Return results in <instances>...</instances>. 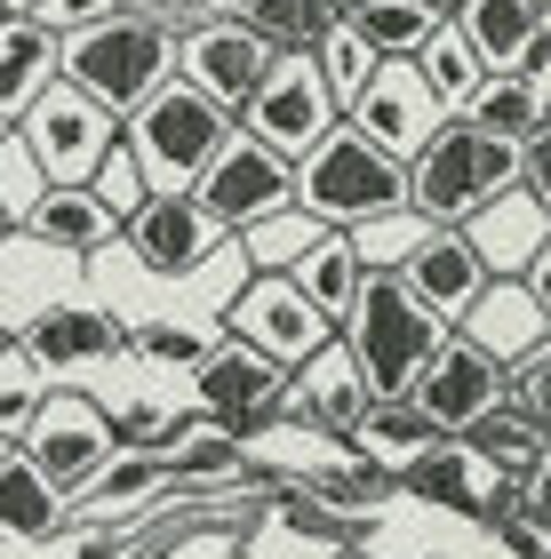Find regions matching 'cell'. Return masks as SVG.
<instances>
[{
    "instance_id": "obj_12",
    "label": "cell",
    "mask_w": 551,
    "mask_h": 559,
    "mask_svg": "<svg viewBox=\"0 0 551 559\" xmlns=\"http://www.w3.org/2000/svg\"><path fill=\"white\" fill-rule=\"evenodd\" d=\"M408 408L432 424L440 440H464L488 408H504V368H495L480 344H464L456 328H447V344L423 360V376L408 384Z\"/></svg>"
},
{
    "instance_id": "obj_18",
    "label": "cell",
    "mask_w": 551,
    "mask_h": 559,
    "mask_svg": "<svg viewBox=\"0 0 551 559\" xmlns=\"http://www.w3.org/2000/svg\"><path fill=\"white\" fill-rule=\"evenodd\" d=\"M456 336H464V344H480L488 360L512 376V368H528L536 352H543L551 328H543V312L528 304V288H519V280H488V288L471 296V312L456 320Z\"/></svg>"
},
{
    "instance_id": "obj_25",
    "label": "cell",
    "mask_w": 551,
    "mask_h": 559,
    "mask_svg": "<svg viewBox=\"0 0 551 559\" xmlns=\"http://www.w3.org/2000/svg\"><path fill=\"white\" fill-rule=\"evenodd\" d=\"M160 464H168V496H216V488H232V479H248V448L224 440L216 424L184 416V431L168 440Z\"/></svg>"
},
{
    "instance_id": "obj_37",
    "label": "cell",
    "mask_w": 551,
    "mask_h": 559,
    "mask_svg": "<svg viewBox=\"0 0 551 559\" xmlns=\"http://www.w3.org/2000/svg\"><path fill=\"white\" fill-rule=\"evenodd\" d=\"M208 344L216 336H200V328H184V320H153V328H136V352H144V360H153V368H200V360H208Z\"/></svg>"
},
{
    "instance_id": "obj_19",
    "label": "cell",
    "mask_w": 551,
    "mask_h": 559,
    "mask_svg": "<svg viewBox=\"0 0 551 559\" xmlns=\"http://www.w3.org/2000/svg\"><path fill=\"white\" fill-rule=\"evenodd\" d=\"M447 24H456V40L480 57L488 81H495V72H528L536 40H543V9H536V0H456Z\"/></svg>"
},
{
    "instance_id": "obj_53",
    "label": "cell",
    "mask_w": 551,
    "mask_h": 559,
    "mask_svg": "<svg viewBox=\"0 0 551 559\" xmlns=\"http://www.w3.org/2000/svg\"><path fill=\"white\" fill-rule=\"evenodd\" d=\"M0 344H9V328H0Z\"/></svg>"
},
{
    "instance_id": "obj_47",
    "label": "cell",
    "mask_w": 551,
    "mask_h": 559,
    "mask_svg": "<svg viewBox=\"0 0 551 559\" xmlns=\"http://www.w3.org/2000/svg\"><path fill=\"white\" fill-rule=\"evenodd\" d=\"M416 9H432V16H447V9H456V0H416Z\"/></svg>"
},
{
    "instance_id": "obj_56",
    "label": "cell",
    "mask_w": 551,
    "mask_h": 559,
    "mask_svg": "<svg viewBox=\"0 0 551 559\" xmlns=\"http://www.w3.org/2000/svg\"><path fill=\"white\" fill-rule=\"evenodd\" d=\"M0 24H9V16H0Z\"/></svg>"
},
{
    "instance_id": "obj_45",
    "label": "cell",
    "mask_w": 551,
    "mask_h": 559,
    "mask_svg": "<svg viewBox=\"0 0 551 559\" xmlns=\"http://www.w3.org/2000/svg\"><path fill=\"white\" fill-rule=\"evenodd\" d=\"M528 88H536V105L551 120V9H543V40H536V57H528Z\"/></svg>"
},
{
    "instance_id": "obj_17",
    "label": "cell",
    "mask_w": 551,
    "mask_h": 559,
    "mask_svg": "<svg viewBox=\"0 0 551 559\" xmlns=\"http://www.w3.org/2000/svg\"><path fill=\"white\" fill-rule=\"evenodd\" d=\"M392 280H399V288H408L432 320H447V328H456V320L471 312V296L488 288V272H480V257H471V240H464V233H423V240H416V257L399 264Z\"/></svg>"
},
{
    "instance_id": "obj_23",
    "label": "cell",
    "mask_w": 551,
    "mask_h": 559,
    "mask_svg": "<svg viewBox=\"0 0 551 559\" xmlns=\"http://www.w3.org/2000/svg\"><path fill=\"white\" fill-rule=\"evenodd\" d=\"M288 384H296V400H304V424H312V431H328V440H344V431L368 416V400H375V392H368V376L352 368V352H344V344L312 352V360L296 368Z\"/></svg>"
},
{
    "instance_id": "obj_2",
    "label": "cell",
    "mask_w": 551,
    "mask_h": 559,
    "mask_svg": "<svg viewBox=\"0 0 551 559\" xmlns=\"http://www.w3.org/2000/svg\"><path fill=\"white\" fill-rule=\"evenodd\" d=\"M57 81L81 88L96 112L129 120L144 96H160L177 81V33H160L153 16H112V24H96V33L57 40Z\"/></svg>"
},
{
    "instance_id": "obj_21",
    "label": "cell",
    "mask_w": 551,
    "mask_h": 559,
    "mask_svg": "<svg viewBox=\"0 0 551 559\" xmlns=\"http://www.w3.org/2000/svg\"><path fill=\"white\" fill-rule=\"evenodd\" d=\"M16 233H24V240H40V248H64V257H96V248H112V240H120V216H112L88 185H48Z\"/></svg>"
},
{
    "instance_id": "obj_50",
    "label": "cell",
    "mask_w": 551,
    "mask_h": 559,
    "mask_svg": "<svg viewBox=\"0 0 551 559\" xmlns=\"http://www.w3.org/2000/svg\"><path fill=\"white\" fill-rule=\"evenodd\" d=\"M224 9H232V16H240V9H248V0H224Z\"/></svg>"
},
{
    "instance_id": "obj_46",
    "label": "cell",
    "mask_w": 551,
    "mask_h": 559,
    "mask_svg": "<svg viewBox=\"0 0 551 559\" xmlns=\"http://www.w3.org/2000/svg\"><path fill=\"white\" fill-rule=\"evenodd\" d=\"M40 9V0H0V16H33Z\"/></svg>"
},
{
    "instance_id": "obj_11",
    "label": "cell",
    "mask_w": 551,
    "mask_h": 559,
    "mask_svg": "<svg viewBox=\"0 0 551 559\" xmlns=\"http://www.w3.org/2000/svg\"><path fill=\"white\" fill-rule=\"evenodd\" d=\"M399 496L440 503V512H464V520H488V527H504L512 512H528V488H512L471 440H440L432 455H416V464L399 472Z\"/></svg>"
},
{
    "instance_id": "obj_42",
    "label": "cell",
    "mask_w": 551,
    "mask_h": 559,
    "mask_svg": "<svg viewBox=\"0 0 551 559\" xmlns=\"http://www.w3.org/2000/svg\"><path fill=\"white\" fill-rule=\"evenodd\" d=\"M88 192H96V200H105V209H112L120 224H129V216L144 209V185H136V168H129V152H120V144L105 152V168H96V176H88Z\"/></svg>"
},
{
    "instance_id": "obj_27",
    "label": "cell",
    "mask_w": 551,
    "mask_h": 559,
    "mask_svg": "<svg viewBox=\"0 0 551 559\" xmlns=\"http://www.w3.org/2000/svg\"><path fill=\"white\" fill-rule=\"evenodd\" d=\"M288 280H296V296H304L328 328H344V312H352L360 288H368V272H360V257H352V240H344V233H320L304 257L288 264Z\"/></svg>"
},
{
    "instance_id": "obj_10",
    "label": "cell",
    "mask_w": 551,
    "mask_h": 559,
    "mask_svg": "<svg viewBox=\"0 0 551 559\" xmlns=\"http://www.w3.org/2000/svg\"><path fill=\"white\" fill-rule=\"evenodd\" d=\"M296 185H288V160H272L264 144H248L240 129L216 144V160L192 176V209L216 224V233H248V224H264L272 209H288Z\"/></svg>"
},
{
    "instance_id": "obj_16",
    "label": "cell",
    "mask_w": 551,
    "mask_h": 559,
    "mask_svg": "<svg viewBox=\"0 0 551 559\" xmlns=\"http://www.w3.org/2000/svg\"><path fill=\"white\" fill-rule=\"evenodd\" d=\"M120 240H129V257H136L144 272H160V280H192L200 264H208V248H216L224 233L192 209V192H153L129 224H120Z\"/></svg>"
},
{
    "instance_id": "obj_52",
    "label": "cell",
    "mask_w": 551,
    "mask_h": 559,
    "mask_svg": "<svg viewBox=\"0 0 551 559\" xmlns=\"http://www.w3.org/2000/svg\"><path fill=\"white\" fill-rule=\"evenodd\" d=\"M0 136H9V120H0Z\"/></svg>"
},
{
    "instance_id": "obj_43",
    "label": "cell",
    "mask_w": 551,
    "mask_h": 559,
    "mask_svg": "<svg viewBox=\"0 0 551 559\" xmlns=\"http://www.w3.org/2000/svg\"><path fill=\"white\" fill-rule=\"evenodd\" d=\"M184 431V416H168V408H129V416H112V440L120 448H153V455H168V440Z\"/></svg>"
},
{
    "instance_id": "obj_3",
    "label": "cell",
    "mask_w": 551,
    "mask_h": 559,
    "mask_svg": "<svg viewBox=\"0 0 551 559\" xmlns=\"http://www.w3.org/2000/svg\"><path fill=\"white\" fill-rule=\"evenodd\" d=\"M336 344L352 352V368L368 376L375 400H408V384L423 376V360L447 344V320H432L392 272H368V288H360L352 312H344Z\"/></svg>"
},
{
    "instance_id": "obj_54",
    "label": "cell",
    "mask_w": 551,
    "mask_h": 559,
    "mask_svg": "<svg viewBox=\"0 0 551 559\" xmlns=\"http://www.w3.org/2000/svg\"><path fill=\"white\" fill-rule=\"evenodd\" d=\"M536 9H551V0H536Z\"/></svg>"
},
{
    "instance_id": "obj_55",
    "label": "cell",
    "mask_w": 551,
    "mask_h": 559,
    "mask_svg": "<svg viewBox=\"0 0 551 559\" xmlns=\"http://www.w3.org/2000/svg\"><path fill=\"white\" fill-rule=\"evenodd\" d=\"M0 455H9V440H0Z\"/></svg>"
},
{
    "instance_id": "obj_44",
    "label": "cell",
    "mask_w": 551,
    "mask_h": 559,
    "mask_svg": "<svg viewBox=\"0 0 551 559\" xmlns=\"http://www.w3.org/2000/svg\"><path fill=\"white\" fill-rule=\"evenodd\" d=\"M519 288H528V304H536V312H543V328H551V240H543L536 257H528V272H519Z\"/></svg>"
},
{
    "instance_id": "obj_36",
    "label": "cell",
    "mask_w": 551,
    "mask_h": 559,
    "mask_svg": "<svg viewBox=\"0 0 551 559\" xmlns=\"http://www.w3.org/2000/svg\"><path fill=\"white\" fill-rule=\"evenodd\" d=\"M40 400H48V376L24 360L16 336H9V344H0V440H9V448L24 440V424H33Z\"/></svg>"
},
{
    "instance_id": "obj_15",
    "label": "cell",
    "mask_w": 551,
    "mask_h": 559,
    "mask_svg": "<svg viewBox=\"0 0 551 559\" xmlns=\"http://www.w3.org/2000/svg\"><path fill=\"white\" fill-rule=\"evenodd\" d=\"M16 352L40 376H88V368L120 360L129 336H120V320L105 312V304H40V312L16 328Z\"/></svg>"
},
{
    "instance_id": "obj_13",
    "label": "cell",
    "mask_w": 551,
    "mask_h": 559,
    "mask_svg": "<svg viewBox=\"0 0 551 559\" xmlns=\"http://www.w3.org/2000/svg\"><path fill=\"white\" fill-rule=\"evenodd\" d=\"M264 64H272V48L248 33L240 16H216V24H200V33L177 40V81H184L192 96H208L224 120H240V105H248L256 81H264Z\"/></svg>"
},
{
    "instance_id": "obj_49",
    "label": "cell",
    "mask_w": 551,
    "mask_h": 559,
    "mask_svg": "<svg viewBox=\"0 0 551 559\" xmlns=\"http://www.w3.org/2000/svg\"><path fill=\"white\" fill-rule=\"evenodd\" d=\"M336 559H375V551H336Z\"/></svg>"
},
{
    "instance_id": "obj_8",
    "label": "cell",
    "mask_w": 551,
    "mask_h": 559,
    "mask_svg": "<svg viewBox=\"0 0 551 559\" xmlns=\"http://www.w3.org/2000/svg\"><path fill=\"white\" fill-rule=\"evenodd\" d=\"M232 129H240L248 144H264L272 160L296 168L320 136L336 129V105H328V88H320V64H312V57H272L264 81H256V96L240 105Z\"/></svg>"
},
{
    "instance_id": "obj_32",
    "label": "cell",
    "mask_w": 551,
    "mask_h": 559,
    "mask_svg": "<svg viewBox=\"0 0 551 559\" xmlns=\"http://www.w3.org/2000/svg\"><path fill=\"white\" fill-rule=\"evenodd\" d=\"M312 64H320V88H328V105H336V120L344 112H352L360 105V88L375 81V64H384V57H375V48L352 33V24H328V33H320V48H312Z\"/></svg>"
},
{
    "instance_id": "obj_40",
    "label": "cell",
    "mask_w": 551,
    "mask_h": 559,
    "mask_svg": "<svg viewBox=\"0 0 551 559\" xmlns=\"http://www.w3.org/2000/svg\"><path fill=\"white\" fill-rule=\"evenodd\" d=\"M512 185L551 216V120H543L536 136H519V144H512Z\"/></svg>"
},
{
    "instance_id": "obj_51",
    "label": "cell",
    "mask_w": 551,
    "mask_h": 559,
    "mask_svg": "<svg viewBox=\"0 0 551 559\" xmlns=\"http://www.w3.org/2000/svg\"><path fill=\"white\" fill-rule=\"evenodd\" d=\"M0 233H9V216H0Z\"/></svg>"
},
{
    "instance_id": "obj_6",
    "label": "cell",
    "mask_w": 551,
    "mask_h": 559,
    "mask_svg": "<svg viewBox=\"0 0 551 559\" xmlns=\"http://www.w3.org/2000/svg\"><path fill=\"white\" fill-rule=\"evenodd\" d=\"M112 448H120V440H112V416L96 408L88 392H72V384H48V400L33 408V424H24V440H16V455H24V464H33L64 503L112 464Z\"/></svg>"
},
{
    "instance_id": "obj_30",
    "label": "cell",
    "mask_w": 551,
    "mask_h": 559,
    "mask_svg": "<svg viewBox=\"0 0 551 559\" xmlns=\"http://www.w3.org/2000/svg\"><path fill=\"white\" fill-rule=\"evenodd\" d=\"M408 64H416V81H423V88L440 96V112H447V120H456V112L471 105V88L488 81V72H480V57H471V48L456 40V24H447V16L432 24V40H423V48H416Z\"/></svg>"
},
{
    "instance_id": "obj_39",
    "label": "cell",
    "mask_w": 551,
    "mask_h": 559,
    "mask_svg": "<svg viewBox=\"0 0 551 559\" xmlns=\"http://www.w3.org/2000/svg\"><path fill=\"white\" fill-rule=\"evenodd\" d=\"M112 16H129L120 0H40L24 24H40L48 40H72V33H96V24H112Z\"/></svg>"
},
{
    "instance_id": "obj_14",
    "label": "cell",
    "mask_w": 551,
    "mask_h": 559,
    "mask_svg": "<svg viewBox=\"0 0 551 559\" xmlns=\"http://www.w3.org/2000/svg\"><path fill=\"white\" fill-rule=\"evenodd\" d=\"M344 120H352L368 144H384L392 160H416V152L440 136V120H447V112H440V96L416 81V64H408V57H392V64H375V81L360 88V105L344 112Z\"/></svg>"
},
{
    "instance_id": "obj_7",
    "label": "cell",
    "mask_w": 551,
    "mask_h": 559,
    "mask_svg": "<svg viewBox=\"0 0 551 559\" xmlns=\"http://www.w3.org/2000/svg\"><path fill=\"white\" fill-rule=\"evenodd\" d=\"M9 136L33 152L40 185H88V176L105 168V152L120 144V120H112V112H96L81 88L48 81L33 105L16 112V129H9Z\"/></svg>"
},
{
    "instance_id": "obj_33",
    "label": "cell",
    "mask_w": 551,
    "mask_h": 559,
    "mask_svg": "<svg viewBox=\"0 0 551 559\" xmlns=\"http://www.w3.org/2000/svg\"><path fill=\"white\" fill-rule=\"evenodd\" d=\"M344 24H352V33L375 48V57L392 64V57H416V48L432 40V24H440V16H432V9H416V0H360V9L344 16Z\"/></svg>"
},
{
    "instance_id": "obj_34",
    "label": "cell",
    "mask_w": 551,
    "mask_h": 559,
    "mask_svg": "<svg viewBox=\"0 0 551 559\" xmlns=\"http://www.w3.org/2000/svg\"><path fill=\"white\" fill-rule=\"evenodd\" d=\"M232 240H240L248 272H288V264H296V257H304V248L320 240V224H312V216L288 200V209H272L264 224H248V233H232Z\"/></svg>"
},
{
    "instance_id": "obj_4",
    "label": "cell",
    "mask_w": 551,
    "mask_h": 559,
    "mask_svg": "<svg viewBox=\"0 0 551 559\" xmlns=\"http://www.w3.org/2000/svg\"><path fill=\"white\" fill-rule=\"evenodd\" d=\"M224 136H232V120H224L208 96H192L184 81H168L160 96H144V105L120 120V152H129L144 200L153 192H192V176L216 160Z\"/></svg>"
},
{
    "instance_id": "obj_28",
    "label": "cell",
    "mask_w": 551,
    "mask_h": 559,
    "mask_svg": "<svg viewBox=\"0 0 551 559\" xmlns=\"http://www.w3.org/2000/svg\"><path fill=\"white\" fill-rule=\"evenodd\" d=\"M48 81H57V40H48L40 24L9 16V24H0V120L16 129V112L33 105Z\"/></svg>"
},
{
    "instance_id": "obj_48",
    "label": "cell",
    "mask_w": 551,
    "mask_h": 559,
    "mask_svg": "<svg viewBox=\"0 0 551 559\" xmlns=\"http://www.w3.org/2000/svg\"><path fill=\"white\" fill-rule=\"evenodd\" d=\"M328 9H336V16H352V9H360V0H328Z\"/></svg>"
},
{
    "instance_id": "obj_5",
    "label": "cell",
    "mask_w": 551,
    "mask_h": 559,
    "mask_svg": "<svg viewBox=\"0 0 551 559\" xmlns=\"http://www.w3.org/2000/svg\"><path fill=\"white\" fill-rule=\"evenodd\" d=\"M495 192H512V144L480 136L471 120H440V136L408 160V209L432 233H464Z\"/></svg>"
},
{
    "instance_id": "obj_29",
    "label": "cell",
    "mask_w": 551,
    "mask_h": 559,
    "mask_svg": "<svg viewBox=\"0 0 551 559\" xmlns=\"http://www.w3.org/2000/svg\"><path fill=\"white\" fill-rule=\"evenodd\" d=\"M456 120H471V129L495 136V144H519V136H536V129H543V105H536L528 72H495V81L471 88V105H464Z\"/></svg>"
},
{
    "instance_id": "obj_24",
    "label": "cell",
    "mask_w": 551,
    "mask_h": 559,
    "mask_svg": "<svg viewBox=\"0 0 551 559\" xmlns=\"http://www.w3.org/2000/svg\"><path fill=\"white\" fill-rule=\"evenodd\" d=\"M0 536L9 544H64L72 536V503L9 448L0 455Z\"/></svg>"
},
{
    "instance_id": "obj_9",
    "label": "cell",
    "mask_w": 551,
    "mask_h": 559,
    "mask_svg": "<svg viewBox=\"0 0 551 559\" xmlns=\"http://www.w3.org/2000/svg\"><path fill=\"white\" fill-rule=\"evenodd\" d=\"M224 336L248 344L256 360H272L280 376H296V368L312 360V352H328V344H336V328L320 320L304 296H296V280H288V272H256L232 304H224Z\"/></svg>"
},
{
    "instance_id": "obj_38",
    "label": "cell",
    "mask_w": 551,
    "mask_h": 559,
    "mask_svg": "<svg viewBox=\"0 0 551 559\" xmlns=\"http://www.w3.org/2000/svg\"><path fill=\"white\" fill-rule=\"evenodd\" d=\"M40 168H33V152H24L16 136H0V216H9V233L24 216H33V200H40Z\"/></svg>"
},
{
    "instance_id": "obj_20",
    "label": "cell",
    "mask_w": 551,
    "mask_h": 559,
    "mask_svg": "<svg viewBox=\"0 0 551 559\" xmlns=\"http://www.w3.org/2000/svg\"><path fill=\"white\" fill-rule=\"evenodd\" d=\"M464 240H471V257H480V272H488V280H519V272H528V257L551 240V216H543L536 200L512 185V192H495L488 209L464 224Z\"/></svg>"
},
{
    "instance_id": "obj_31",
    "label": "cell",
    "mask_w": 551,
    "mask_h": 559,
    "mask_svg": "<svg viewBox=\"0 0 551 559\" xmlns=\"http://www.w3.org/2000/svg\"><path fill=\"white\" fill-rule=\"evenodd\" d=\"M240 24L272 48V57H312L320 33L336 24V9H328V0H248Z\"/></svg>"
},
{
    "instance_id": "obj_41",
    "label": "cell",
    "mask_w": 551,
    "mask_h": 559,
    "mask_svg": "<svg viewBox=\"0 0 551 559\" xmlns=\"http://www.w3.org/2000/svg\"><path fill=\"white\" fill-rule=\"evenodd\" d=\"M144 520H96V536H64L57 559H136Z\"/></svg>"
},
{
    "instance_id": "obj_35",
    "label": "cell",
    "mask_w": 551,
    "mask_h": 559,
    "mask_svg": "<svg viewBox=\"0 0 551 559\" xmlns=\"http://www.w3.org/2000/svg\"><path fill=\"white\" fill-rule=\"evenodd\" d=\"M432 233L416 209H392V216H375V224H360V233H344L352 240V257H360V272H399L416 257V240Z\"/></svg>"
},
{
    "instance_id": "obj_22",
    "label": "cell",
    "mask_w": 551,
    "mask_h": 559,
    "mask_svg": "<svg viewBox=\"0 0 551 559\" xmlns=\"http://www.w3.org/2000/svg\"><path fill=\"white\" fill-rule=\"evenodd\" d=\"M153 503H168V464L153 448H112V464L72 496V520H144Z\"/></svg>"
},
{
    "instance_id": "obj_1",
    "label": "cell",
    "mask_w": 551,
    "mask_h": 559,
    "mask_svg": "<svg viewBox=\"0 0 551 559\" xmlns=\"http://www.w3.org/2000/svg\"><path fill=\"white\" fill-rule=\"evenodd\" d=\"M296 209H304L320 233H360V224L408 209V160H392L384 144H368L352 120H336L304 160L288 168Z\"/></svg>"
},
{
    "instance_id": "obj_26",
    "label": "cell",
    "mask_w": 551,
    "mask_h": 559,
    "mask_svg": "<svg viewBox=\"0 0 551 559\" xmlns=\"http://www.w3.org/2000/svg\"><path fill=\"white\" fill-rule=\"evenodd\" d=\"M344 448H352L360 464H375V472H392V479H399V472L416 464V455H432V448H440V431L423 424L408 400H368V416L344 431Z\"/></svg>"
}]
</instances>
